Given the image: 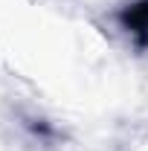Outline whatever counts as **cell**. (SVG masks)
I'll use <instances>...</instances> for the list:
<instances>
[{"label":"cell","instance_id":"cell-1","mask_svg":"<svg viewBox=\"0 0 148 151\" xmlns=\"http://www.w3.org/2000/svg\"><path fill=\"white\" fill-rule=\"evenodd\" d=\"M125 26L134 38H142L148 41V0L145 3H137L125 12Z\"/></svg>","mask_w":148,"mask_h":151}]
</instances>
